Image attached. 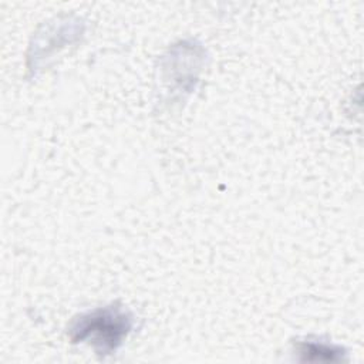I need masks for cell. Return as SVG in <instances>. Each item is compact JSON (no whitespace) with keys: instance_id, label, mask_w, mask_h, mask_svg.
Wrapping results in <instances>:
<instances>
[{"instance_id":"2","label":"cell","mask_w":364,"mask_h":364,"mask_svg":"<svg viewBox=\"0 0 364 364\" xmlns=\"http://www.w3.org/2000/svg\"><path fill=\"white\" fill-rule=\"evenodd\" d=\"M303 361H340L346 351L344 348L321 341H301L297 346Z\"/></svg>"},{"instance_id":"1","label":"cell","mask_w":364,"mask_h":364,"mask_svg":"<svg viewBox=\"0 0 364 364\" xmlns=\"http://www.w3.org/2000/svg\"><path fill=\"white\" fill-rule=\"evenodd\" d=\"M132 316L118 304L95 309L77 317L68 336L73 343H90L98 354L107 355L122 344L132 328Z\"/></svg>"}]
</instances>
